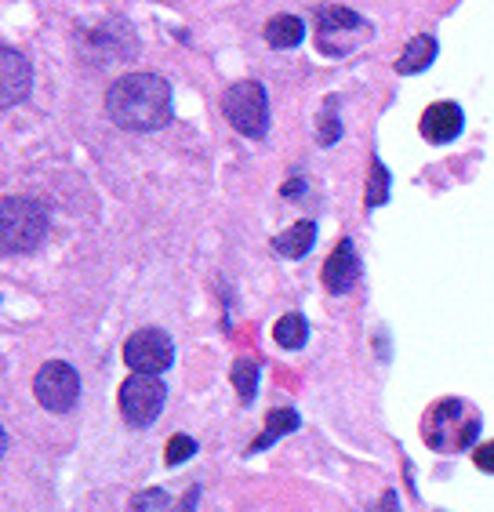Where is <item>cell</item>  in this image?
Listing matches in <instances>:
<instances>
[{
    "label": "cell",
    "mask_w": 494,
    "mask_h": 512,
    "mask_svg": "<svg viewBox=\"0 0 494 512\" xmlns=\"http://www.w3.org/2000/svg\"><path fill=\"white\" fill-rule=\"evenodd\" d=\"M106 113L120 131H160L171 120V84L157 73H128L109 84Z\"/></svg>",
    "instance_id": "6da1fadb"
},
{
    "label": "cell",
    "mask_w": 494,
    "mask_h": 512,
    "mask_svg": "<svg viewBox=\"0 0 494 512\" xmlns=\"http://www.w3.org/2000/svg\"><path fill=\"white\" fill-rule=\"evenodd\" d=\"M51 229L48 207L33 197L0 200V255H30Z\"/></svg>",
    "instance_id": "7a4b0ae2"
},
{
    "label": "cell",
    "mask_w": 494,
    "mask_h": 512,
    "mask_svg": "<svg viewBox=\"0 0 494 512\" xmlns=\"http://www.w3.org/2000/svg\"><path fill=\"white\" fill-rule=\"evenodd\" d=\"M77 55L88 69H109L139 55V37L124 19H102L77 30Z\"/></svg>",
    "instance_id": "3957f363"
},
{
    "label": "cell",
    "mask_w": 494,
    "mask_h": 512,
    "mask_svg": "<svg viewBox=\"0 0 494 512\" xmlns=\"http://www.w3.org/2000/svg\"><path fill=\"white\" fill-rule=\"evenodd\" d=\"M222 117L247 138H266L269 131V95L258 80H240L222 95Z\"/></svg>",
    "instance_id": "277c9868"
},
{
    "label": "cell",
    "mask_w": 494,
    "mask_h": 512,
    "mask_svg": "<svg viewBox=\"0 0 494 512\" xmlns=\"http://www.w3.org/2000/svg\"><path fill=\"white\" fill-rule=\"evenodd\" d=\"M164 400H168V389L160 382V375H135L120 385V418L135 429H149L157 422L160 411H164Z\"/></svg>",
    "instance_id": "5b68a950"
},
{
    "label": "cell",
    "mask_w": 494,
    "mask_h": 512,
    "mask_svg": "<svg viewBox=\"0 0 494 512\" xmlns=\"http://www.w3.org/2000/svg\"><path fill=\"white\" fill-rule=\"evenodd\" d=\"M33 393L44 411L66 414L80 400V375L66 360H48V364H40L37 378H33Z\"/></svg>",
    "instance_id": "8992f818"
},
{
    "label": "cell",
    "mask_w": 494,
    "mask_h": 512,
    "mask_svg": "<svg viewBox=\"0 0 494 512\" xmlns=\"http://www.w3.org/2000/svg\"><path fill=\"white\" fill-rule=\"evenodd\" d=\"M171 360H175V345L160 327H142L124 342V364L139 375H160L171 367Z\"/></svg>",
    "instance_id": "52a82bcc"
},
{
    "label": "cell",
    "mask_w": 494,
    "mask_h": 512,
    "mask_svg": "<svg viewBox=\"0 0 494 512\" xmlns=\"http://www.w3.org/2000/svg\"><path fill=\"white\" fill-rule=\"evenodd\" d=\"M33 66L22 51L0 44V109H11L30 99Z\"/></svg>",
    "instance_id": "ba28073f"
},
{
    "label": "cell",
    "mask_w": 494,
    "mask_h": 512,
    "mask_svg": "<svg viewBox=\"0 0 494 512\" xmlns=\"http://www.w3.org/2000/svg\"><path fill=\"white\" fill-rule=\"evenodd\" d=\"M367 33V22L349 8H338V4H324L317 8V40H320V51L331 55L335 48V37H346V44L353 48L356 40Z\"/></svg>",
    "instance_id": "9c48e42d"
},
{
    "label": "cell",
    "mask_w": 494,
    "mask_h": 512,
    "mask_svg": "<svg viewBox=\"0 0 494 512\" xmlns=\"http://www.w3.org/2000/svg\"><path fill=\"white\" fill-rule=\"evenodd\" d=\"M462 106L458 102H433V106L422 113V124H418V131H422L425 142H433V146H447V142H455L458 135H462Z\"/></svg>",
    "instance_id": "30bf717a"
},
{
    "label": "cell",
    "mask_w": 494,
    "mask_h": 512,
    "mask_svg": "<svg viewBox=\"0 0 494 512\" xmlns=\"http://www.w3.org/2000/svg\"><path fill=\"white\" fill-rule=\"evenodd\" d=\"M324 287L331 295H346L353 291V284L360 280V258H356V247L353 240H338L331 258L324 262Z\"/></svg>",
    "instance_id": "8fae6325"
},
{
    "label": "cell",
    "mask_w": 494,
    "mask_h": 512,
    "mask_svg": "<svg viewBox=\"0 0 494 512\" xmlns=\"http://www.w3.org/2000/svg\"><path fill=\"white\" fill-rule=\"evenodd\" d=\"M313 244H317V222H295L287 233L273 237V251L284 258H306Z\"/></svg>",
    "instance_id": "7c38bea8"
},
{
    "label": "cell",
    "mask_w": 494,
    "mask_h": 512,
    "mask_svg": "<svg viewBox=\"0 0 494 512\" xmlns=\"http://www.w3.org/2000/svg\"><path fill=\"white\" fill-rule=\"evenodd\" d=\"M433 59H436V40L429 37V33H418V37L404 48V55L396 59V73H404V77L422 73V69L433 66Z\"/></svg>",
    "instance_id": "4fadbf2b"
},
{
    "label": "cell",
    "mask_w": 494,
    "mask_h": 512,
    "mask_svg": "<svg viewBox=\"0 0 494 512\" xmlns=\"http://www.w3.org/2000/svg\"><path fill=\"white\" fill-rule=\"evenodd\" d=\"M298 425H302V418H298L295 407H277V411H269V418H266V433H262V436L255 440V444H251V454H255V451H266L269 444H277L280 436L295 433Z\"/></svg>",
    "instance_id": "5bb4252c"
},
{
    "label": "cell",
    "mask_w": 494,
    "mask_h": 512,
    "mask_svg": "<svg viewBox=\"0 0 494 512\" xmlns=\"http://www.w3.org/2000/svg\"><path fill=\"white\" fill-rule=\"evenodd\" d=\"M306 37V26L295 15H273L266 22V44L269 48H298Z\"/></svg>",
    "instance_id": "9a60e30c"
},
{
    "label": "cell",
    "mask_w": 494,
    "mask_h": 512,
    "mask_svg": "<svg viewBox=\"0 0 494 512\" xmlns=\"http://www.w3.org/2000/svg\"><path fill=\"white\" fill-rule=\"evenodd\" d=\"M273 338H277V345H284V349H302L309 338V324L302 313H284L273 324Z\"/></svg>",
    "instance_id": "2e32d148"
},
{
    "label": "cell",
    "mask_w": 494,
    "mask_h": 512,
    "mask_svg": "<svg viewBox=\"0 0 494 512\" xmlns=\"http://www.w3.org/2000/svg\"><path fill=\"white\" fill-rule=\"evenodd\" d=\"M233 385H237V393L244 404H251L258 393V364L255 360H247V356H240L237 364H233Z\"/></svg>",
    "instance_id": "e0dca14e"
},
{
    "label": "cell",
    "mask_w": 494,
    "mask_h": 512,
    "mask_svg": "<svg viewBox=\"0 0 494 512\" xmlns=\"http://www.w3.org/2000/svg\"><path fill=\"white\" fill-rule=\"evenodd\" d=\"M389 200V171L382 164H371V178H367V207H382Z\"/></svg>",
    "instance_id": "ac0fdd59"
},
{
    "label": "cell",
    "mask_w": 494,
    "mask_h": 512,
    "mask_svg": "<svg viewBox=\"0 0 494 512\" xmlns=\"http://www.w3.org/2000/svg\"><path fill=\"white\" fill-rule=\"evenodd\" d=\"M193 454H197V440H193V436H186V433H178V436H171V440H168L164 462H168V465H182L186 458H193Z\"/></svg>",
    "instance_id": "d6986e66"
},
{
    "label": "cell",
    "mask_w": 494,
    "mask_h": 512,
    "mask_svg": "<svg viewBox=\"0 0 494 512\" xmlns=\"http://www.w3.org/2000/svg\"><path fill=\"white\" fill-rule=\"evenodd\" d=\"M335 102H327V113L320 117V146H335L338 142V135H342V124H338V117H335Z\"/></svg>",
    "instance_id": "ffe728a7"
},
{
    "label": "cell",
    "mask_w": 494,
    "mask_h": 512,
    "mask_svg": "<svg viewBox=\"0 0 494 512\" xmlns=\"http://www.w3.org/2000/svg\"><path fill=\"white\" fill-rule=\"evenodd\" d=\"M473 462H476V469H480V473H491L494 476V440H491V444L476 447Z\"/></svg>",
    "instance_id": "44dd1931"
},
{
    "label": "cell",
    "mask_w": 494,
    "mask_h": 512,
    "mask_svg": "<svg viewBox=\"0 0 494 512\" xmlns=\"http://www.w3.org/2000/svg\"><path fill=\"white\" fill-rule=\"evenodd\" d=\"M302 189H306V182H302V178H291V182L284 186V197H298Z\"/></svg>",
    "instance_id": "7402d4cb"
},
{
    "label": "cell",
    "mask_w": 494,
    "mask_h": 512,
    "mask_svg": "<svg viewBox=\"0 0 494 512\" xmlns=\"http://www.w3.org/2000/svg\"><path fill=\"white\" fill-rule=\"evenodd\" d=\"M382 512H396V494L386 491V498H382Z\"/></svg>",
    "instance_id": "603a6c76"
},
{
    "label": "cell",
    "mask_w": 494,
    "mask_h": 512,
    "mask_svg": "<svg viewBox=\"0 0 494 512\" xmlns=\"http://www.w3.org/2000/svg\"><path fill=\"white\" fill-rule=\"evenodd\" d=\"M4 451H8V433L0 429V458H4Z\"/></svg>",
    "instance_id": "cb8c5ba5"
}]
</instances>
